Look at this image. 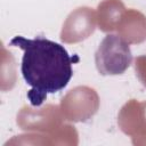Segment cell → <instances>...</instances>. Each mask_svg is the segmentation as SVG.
<instances>
[{
  "instance_id": "6da1fadb",
  "label": "cell",
  "mask_w": 146,
  "mask_h": 146,
  "mask_svg": "<svg viewBox=\"0 0 146 146\" xmlns=\"http://www.w3.org/2000/svg\"><path fill=\"white\" fill-rule=\"evenodd\" d=\"M9 46L24 51L21 72L31 87L27 99L33 107L41 106L49 94L63 90L73 76V64L80 60L78 55H70L60 43L43 36L27 39L16 35Z\"/></svg>"
},
{
  "instance_id": "7a4b0ae2",
  "label": "cell",
  "mask_w": 146,
  "mask_h": 146,
  "mask_svg": "<svg viewBox=\"0 0 146 146\" xmlns=\"http://www.w3.org/2000/svg\"><path fill=\"white\" fill-rule=\"evenodd\" d=\"M95 62L103 75L122 74L132 63L129 43L117 34H107L95 54Z\"/></svg>"
}]
</instances>
